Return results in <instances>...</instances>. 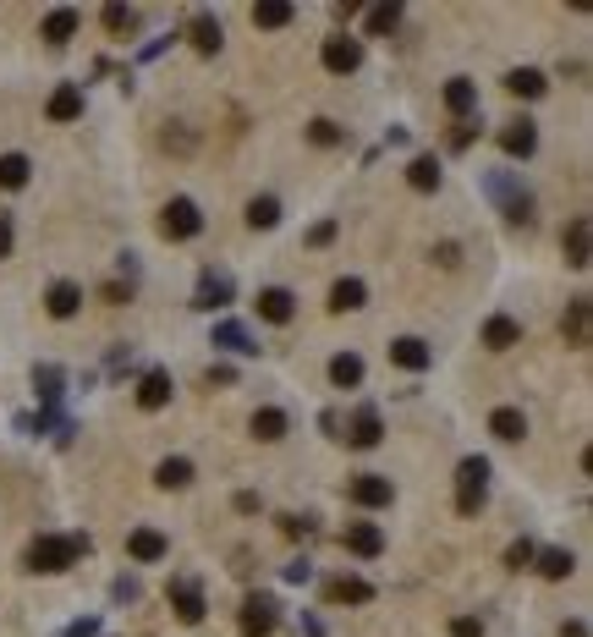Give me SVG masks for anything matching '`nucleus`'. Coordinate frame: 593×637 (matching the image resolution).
I'll return each instance as SVG.
<instances>
[{"label": "nucleus", "instance_id": "79ce46f5", "mask_svg": "<svg viewBox=\"0 0 593 637\" xmlns=\"http://www.w3.org/2000/svg\"><path fill=\"white\" fill-rule=\"evenodd\" d=\"M533 555H539L533 539H516V544L505 549V566H511V572H527V566H533Z\"/></svg>", "mask_w": 593, "mask_h": 637}, {"label": "nucleus", "instance_id": "f3484780", "mask_svg": "<svg viewBox=\"0 0 593 637\" xmlns=\"http://www.w3.org/2000/svg\"><path fill=\"white\" fill-rule=\"evenodd\" d=\"M484 346H489V351H511V346H522V324H516L511 314H489V319H484Z\"/></svg>", "mask_w": 593, "mask_h": 637}, {"label": "nucleus", "instance_id": "4468645a", "mask_svg": "<svg viewBox=\"0 0 593 637\" xmlns=\"http://www.w3.org/2000/svg\"><path fill=\"white\" fill-rule=\"evenodd\" d=\"M78 23H83V17H78L72 6H55V12H44V23H39V39L60 50L66 39H78Z\"/></svg>", "mask_w": 593, "mask_h": 637}, {"label": "nucleus", "instance_id": "f8f14e48", "mask_svg": "<svg viewBox=\"0 0 593 637\" xmlns=\"http://www.w3.org/2000/svg\"><path fill=\"white\" fill-rule=\"evenodd\" d=\"M341 544H347L357 560H374V555H385V528H379V522H352V528L341 533Z\"/></svg>", "mask_w": 593, "mask_h": 637}, {"label": "nucleus", "instance_id": "ea45409f", "mask_svg": "<svg viewBox=\"0 0 593 637\" xmlns=\"http://www.w3.org/2000/svg\"><path fill=\"white\" fill-rule=\"evenodd\" d=\"M33 385H39V396H44V401H60V369H55V363L33 369Z\"/></svg>", "mask_w": 593, "mask_h": 637}, {"label": "nucleus", "instance_id": "6ab92c4d", "mask_svg": "<svg viewBox=\"0 0 593 637\" xmlns=\"http://www.w3.org/2000/svg\"><path fill=\"white\" fill-rule=\"evenodd\" d=\"M44 308H50V319H72L83 308V286L78 280H55V286L44 292Z\"/></svg>", "mask_w": 593, "mask_h": 637}, {"label": "nucleus", "instance_id": "09e8293b", "mask_svg": "<svg viewBox=\"0 0 593 637\" xmlns=\"http://www.w3.org/2000/svg\"><path fill=\"white\" fill-rule=\"evenodd\" d=\"M236 511H242V517H253V511H258V494H253V489H242V494H236Z\"/></svg>", "mask_w": 593, "mask_h": 637}, {"label": "nucleus", "instance_id": "72a5a7b5", "mask_svg": "<svg viewBox=\"0 0 593 637\" xmlns=\"http://www.w3.org/2000/svg\"><path fill=\"white\" fill-rule=\"evenodd\" d=\"M154 483H160V489H187V483H192V462H187V456H165V462L154 467Z\"/></svg>", "mask_w": 593, "mask_h": 637}, {"label": "nucleus", "instance_id": "393cba45", "mask_svg": "<svg viewBox=\"0 0 593 637\" xmlns=\"http://www.w3.org/2000/svg\"><path fill=\"white\" fill-rule=\"evenodd\" d=\"M215 346H226V351H236V358H253V351H258V341H253V330H247V324H236V319H226V324H215Z\"/></svg>", "mask_w": 593, "mask_h": 637}, {"label": "nucleus", "instance_id": "2f4dec72", "mask_svg": "<svg viewBox=\"0 0 593 637\" xmlns=\"http://www.w3.org/2000/svg\"><path fill=\"white\" fill-rule=\"evenodd\" d=\"M247 226H253V231H275V226H281V198H270V192L253 198V203H247Z\"/></svg>", "mask_w": 593, "mask_h": 637}, {"label": "nucleus", "instance_id": "6e6552de", "mask_svg": "<svg viewBox=\"0 0 593 637\" xmlns=\"http://www.w3.org/2000/svg\"><path fill=\"white\" fill-rule=\"evenodd\" d=\"M347 494H352V506H363V511H379V506H390V501H395L390 478H379V473H357V478L347 483Z\"/></svg>", "mask_w": 593, "mask_h": 637}, {"label": "nucleus", "instance_id": "cd10ccee", "mask_svg": "<svg viewBox=\"0 0 593 637\" xmlns=\"http://www.w3.org/2000/svg\"><path fill=\"white\" fill-rule=\"evenodd\" d=\"M505 89H511L516 99H539L550 83H544V72H539V66H511V72H505Z\"/></svg>", "mask_w": 593, "mask_h": 637}, {"label": "nucleus", "instance_id": "8fccbe9b", "mask_svg": "<svg viewBox=\"0 0 593 637\" xmlns=\"http://www.w3.org/2000/svg\"><path fill=\"white\" fill-rule=\"evenodd\" d=\"M132 297V286H121V280H110V286H105V303H126Z\"/></svg>", "mask_w": 593, "mask_h": 637}, {"label": "nucleus", "instance_id": "7c9ffc66", "mask_svg": "<svg viewBox=\"0 0 593 637\" xmlns=\"http://www.w3.org/2000/svg\"><path fill=\"white\" fill-rule=\"evenodd\" d=\"M324 594L336 599V604H368V599H374V583H363V577H336Z\"/></svg>", "mask_w": 593, "mask_h": 637}, {"label": "nucleus", "instance_id": "58836bf2", "mask_svg": "<svg viewBox=\"0 0 593 637\" xmlns=\"http://www.w3.org/2000/svg\"><path fill=\"white\" fill-rule=\"evenodd\" d=\"M99 17H105L110 33H132V28H138V12H132V6H105Z\"/></svg>", "mask_w": 593, "mask_h": 637}, {"label": "nucleus", "instance_id": "0eeeda50", "mask_svg": "<svg viewBox=\"0 0 593 637\" xmlns=\"http://www.w3.org/2000/svg\"><path fill=\"white\" fill-rule=\"evenodd\" d=\"M165 594H171V610H176V621H187V626H198V621H204V610H209V604H204V588H198L192 577H171V588H165Z\"/></svg>", "mask_w": 593, "mask_h": 637}, {"label": "nucleus", "instance_id": "a19ab883", "mask_svg": "<svg viewBox=\"0 0 593 637\" xmlns=\"http://www.w3.org/2000/svg\"><path fill=\"white\" fill-rule=\"evenodd\" d=\"M308 137H313V144H319V149H336V144H341V137H347V132H341L336 121H324V116H319V121L308 126Z\"/></svg>", "mask_w": 593, "mask_h": 637}, {"label": "nucleus", "instance_id": "4c0bfd02", "mask_svg": "<svg viewBox=\"0 0 593 637\" xmlns=\"http://www.w3.org/2000/svg\"><path fill=\"white\" fill-rule=\"evenodd\" d=\"M368 33H395V23H402V6H395V0H390V6H368Z\"/></svg>", "mask_w": 593, "mask_h": 637}, {"label": "nucleus", "instance_id": "4be33fe9", "mask_svg": "<svg viewBox=\"0 0 593 637\" xmlns=\"http://www.w3.org/2000/svg\"><path fill=\"white\" fill-rule=\"evenodd\" d=\"M44 116H50V121H78V116H83V89H78V83H60V89L50 94Z\"/></svg>", "mask_w": 593, "mask_h": 637}, {"label": "nucleus", "instance_id": "a18cd8bd", "mask_svg": "<svg viewBox=\"0 0 593 637\" xmlns=\"http://www.w3.org/2000/svg\"><path fill=\"white\" fill-rule=\"evenodd\" d=\"M12 242H17V231H12V215L0 209V258H12Z\"/></svg>", "mask_w": 593, "mask_h": 637}, {"label": "nucleus", "instance_id": "bb28decb", "mask_svg": "<svg viewBox=\"0 0 593 637\" xmlns=\"http://www.w3.org/2000/svg\"><path fill=\"white\" fill-rule=\"evenodd\" d=\"M533 572L550 577V583H566V577L577 572V560H571V549H539V555H533Z\"/></svg>", "mask_w": 593, "mask_h": 637}, {"label": "nucleus", "instance_id": "423d86ee", "mask_svg": "<svg viewBox=\"0 0 593 637\" xmlns=\"http://www.w3.org/2000/svg\"><path fill=\"white\" fill-rule=\"evenodd\" d=\"M275 610H281V604H275L270 594H247V599H242V637H270L275 621H281Z\"/></svg>", "mask_w": 593, "mask_h": 637}, {"label": "nucleus", "instance_id": "7ed1b4c3", "mask_svg": "<svg viewBox=\"0 0 593 637\" xmlns=\"http://www.w3.org/2000/svg\"><path fill=\"white\" fill-rule=\"evenodd\" d=\"M198 231H204V215H198L192 198H171V203L160 209V237H165V242H192Z\"/></svg>", "mask_w": 593, "mask_h": 637}, {"label": "nucleus", "instance_id": "dca6fc26", "mask_svg": "<svg viewBox=\"0 0 593 637\" xmlns=\"http://www.w3.org/2000/svg\"><path fill=\"white\" fill-rule=\"evenodd\" d=\"M292 314H297V297H292L286 286H264V292H258V319H270V324H292Z\"/></svg>", "mask_w": 593, "mask_h": 637}, {"label": "nucleus", "instance_id": "473e14b6", "mask_svg": "<svg viewBox=\"0 0 593 637\" xmlns=\"http://www.w3.org/2000/svg\"><path fill=\"white\" fill-rule=\"evenodd\" d=\"M407 187H412V192H434V187H440V160H434V155H418V160L407 165Z\"/></svg>", "mask_w": 593, "mask_h": 637}, {"label": "nucleus", "instance_id": "20e7f679", "mask_svg": "<svg viewBox=\"0 0 593 637\" xmlns=\"http://www.w3.org/2000/svg\"><path fill=\"white\" fill-rule=\"evenodd\" d=\"M319 61H324V72H336V78H347V72H357V66H363V39H347V33H336V39H324Z\"/></svg>", "mask_w": 593, "mask_h": 637}, {"label": "nucleus", "instance_id": "3c124183", "mask_svg": "<svg viewBox=\"0 0 593 637\" xmlns=\"http://www.w3.org/2000/svg\"><path fill=\"white\" fill-rule=\"evenodd\" d=\"M99 632V621H72V626H66V637H94Z\"/></svg>", "mask_w": 593, "mask_h": 637}, {"label": "nucleus", "instance_id": "b1692460", "mask_svg": "<svg viewBox=\"0 0 593 637\" xmlns=\"http://www.w3.org/2000/svg\"><path fill=\"white\" fill-rule=\"evenodd\" d=\"M588 237H593V231H588V215H577V220L566 226V237H561V253H566L571 269H588Z\"/></svg>", "mask_w": 593, "mask_h": 637}, {"label": "nucleus", "instance_id": "e433bc0d", "mask_svg": "<svg viewBox=\"0 0 593 637\" xmlns=\"http://www.w3.org/2000/svg\"><path fill=\"white\" fill-rule=\"evenodd\" d=\"M297 12L286 6V0H264V6H253V28H286Z\"/></svg>", "mask_w": 593, "mask_h": 637}, {"label": "nucleus", "instance_id": "c9c22d12", "mask_svg": "<svg viewBox=\"0 0 593 637\" xmlns=\"http://www.w3.org/2000/svg\"><path fill=\"white\" fill-rule=\"evenodd\" d=\"M566 341L571 346H588V297H571L566 303Z\"/></svg>", "mask_w": 593, "mask_h": 637}, {"label": "nucleus", "instance_id": "9d476101", "mask_svg": "<svg viewBox=\"0 0 593 637\" xmlns=\"http://www.w3.org/2000/svg\"><path fill=\"white\" fill-rule=\"evenodd\" d=\"M390 363H395V369H407V374H423V369L434 363V351H429V341L402 335V341H390Z\"/></svg>", "mask_w": 593, "mask_h": 637}, {"label": "nucleus", "instance_id": "f257e3e1", "mask_svg": "<svg viewBox=\"0 0 593 637\" xmlns=\"http://www.w3.org/2000/svg\"><path fill=\"white\" fill-rule=\"evenodd\" d=\"M78 555H88V539H60V533H39L33 539V549H28V566L33 572H66V566H72Z\"/></svg>", "mask_w": 593, "mask_h": 637}, {"label": "nucleus", "instance_id": "a211bd4d", "mask_svg": "<svg viewBox=\"0 0 593 637\" xmlns=\"http://www.w3.org/2000/svg\"><path fill=\"white\" fill-rule=\"evenodd\" d=\"M171 390H176L171 374H165V369H149V374L138 379V407H144V412H160V407H171Z\"/></svg>", "mask_w": 593, "mask_h": 637}, {"label": "nucleus", "instance_id": "de8ad7c7", "mask_svg": "<svg viewBox=\"0 0 593 637\" xmlns=\"http://www.w3.org/2000/svg\"><path fill=\"white\" fill-rule=\"evenodd\" d=\"M313 577V566L308 560H297V566H286V583H308Z\"/></svg>", "mask_w": 593, "mask_h": 637}, {"label": "nucleus", "instance_id": "a878e982", "mask_svg": "<svg viewBox=\"0 0 593 637\" xmlns=\"http://www.w3.org/2000/svg\"><path fill=\"white\" fill-rule=\"evenodd\" d=\"M286 429H292V417H286L281 407H258V412H253V435H258L264 445H275V440H286Z\"/></svg>", "mask_w": 593, "mask_h": 637}, {"label": "nucleus", "instance_id": "f704fd0d", "mask_svg": "<svg viewBox=\"0 0 593 637\" xmlns=\"http://www.w3.org/2000/svg\"><path fill=\"white\" fill-rule=\"evenodd\" d=\"M28 176H33V160L28 155H0V187H6V192L28 187Z\"/></svg>", "mask_w": 593, "mask_h": 637}, {"label": "nucleus", "instance_id": "603ef678", "mask_svg": "<svg viewBox=\"0 0 593 637\" xmlns=\"http://www.w3.org/2000/svg\"><path fill=\"white\" fill-rule=\"evenodd\" d=\"M561 637H588V626L582 621H561Z\"/></svg>", "mask_w": 593, "mask_h": 637}, {"label": "nucleus", "instance_id": "f03ea898", "mask_svg": "<svg viewBox=\"0 0 593 637\" xmlns=\"http://www.w3.org/2000/svg\"><path fill=\"white\" fill-rule=\"evenodd\" d=\"M484 494H489V462L484 456H468L456 467V511L461 517H478L484 511Z\"/></svg>", "mask_w": 593, "mask_h": 637}, {"label": "nucleus", "instance_id": "49530a36", "mask_svg": "<svg viewBox=\"0 0 593 637\" xmlns=\"http://www.w3.org/2000/svg\"><path fill=\"white\" fill-rule=\"evenodd\" d=\"M434 258H440L445 269H456V264H461V248H456V242H440V253H434Z\"/></svg>", "mask_w": 593, "mask_h": 637}, {"label": "nucleus", "instance_id": "c85d7f7f", "mask_svg": "<svg viewBox=\"0 0 593 637\" xmlns=\"http://www.w3.org/2000/svg\"><path fill=\"white\" fill-rule=\"evenodd\" d=\"M445 110H450V116H473V110H478L473 78H450V83H445Z\"/></svg>", "mask_w": 593, "mask_h": 637}, {"label": "nucleus", "instance_id": "9b49d317", "mask_svg": "<svg viewBox=\"0 0 593 637\" xmlns=\"http://www.w3.org/2000/svg\"><path fill=\"white\" fill-rule=\"evenodd\" d=\"M347 440H352L357 451H374V445L385 440V417H379V407H357V412H352V429H347Z\"/></svg>", "mask_w": 593, "mask_h": 637}, {"label": "nucleus", "instance_id": "c756f323", "mask_svg": "<svg viewBox=\"0 0 593 637\" xmlns=\"http://www.w3.org/2000/svg\"><path fill=\"white\" fill-rule=\"evenodd\" d=\"M329 385H341V390H357V385H363V358H357V351L329 358Z\"/></svg>", "mask_w": 593, "mask_h": 637}, {"label": "nucleus", "instance_id": "1a4fd4ad", "mask_svg": "<svg viewBox=\"0 0 593 637\" xmlns=\"http://www.w3.org/2000/svg\"><path fill=\"white\" fill-rule=\"evenodd\" d=\"M126 555L144 560V566H154V560L171 555V539H165L160 528H132V533H126Z\"/></svg>", "mask_w": 593, "mask_h": 637}, {"label": "nucleus", "instance_id": "39448f33", "mask_svg": "<svg viewBox=\"0 0 593 637\" xmlns=\"http://www.w3.org/2000/svg\"><path fill=\"white\" fill-rule=\"evenodd\" d=\"M489 192L500 198V209H505L511 226H533V198H527L511 176H489Z\"/></svg>", "mask_w": 593, "mask_h": 637}, {"label": "nucleus", "instance_id": "2eb2a0df", "mask_svg": "<svg viewBox=\"0 0 593 637\" xmlns=\"http://www.w3.org/2000/svg\"><path fill=\"white\" fill-rule=\"evenodd\" d=\"M226 303H231V275H215V269H204V280H198V292H192V308L215 314V308H226Z\"/></svg>", "mask_w": 593, "mask_h": 637}, {"label": "nucleus", "instance_id": "5701e85b", "mask_svg": "<svg viewBox=\"0 0 593 637\" xmlns=\"http://www.w3.org/2000/svg\"><path fill=\"white\" fill-rule=\"evenodd\" d=\"M489 435H495V440H505V445H516V440L527 435L522 407H495V412H489Z\"/></svg>", "mask_w": 593, "mask_h": 637}, {"label": "nucleus", "instance_id": "412c9836", "mask_svg": "<svg viewBox=\"0 0 593 637\" xmlns=\"http://www.w3.org/2000/svg\"><path fill=\"white\" fill-rule=\"evenodd\" d=\"M187 39H192V50H198V55H215V50L226 44V28H220L209 12H198V17L187 23Z\"/></svg>", "mask_w": 593, "mask_h": 637}, {"label": "nucleus", "instance_id": "aec40b11", "mask_svg": "<svg viewBox=\"0 0 593 637\" xmlns=\"http://www.w3.org/2000/svg\"><path fill=\"white\" fill-rule=\"evenodd\" d=\"M363 303H368V286L357 275H341L336 286H329V314H357Z\"/></svg>", "mask_w": 593, "mask_h": 637}, {"label": "nucleus", "instance_id": "ddd939ff", "mask_svg": "<svg viewBox=\"0 0 593 637\" xmlns=\"http://www.w3.org/2000/svg\"><path fill=\"white\" fill-rule=\"evenodd\" d=\"M500 149H505L511 160H527V155L539 149V126L527 121V116H522V121H511V126H500Z\"/></svg>", "mask_w": 593, "mask_h": 637}, {"label": "nucleus", "instance_id": "37998d69", "mask_svg": "<svg viewBox=\"0 0 593 637\" xmlns=\"http://www.w3.org/2000/svg\"><path fill=\"white\" fill-rule=\"evenodd\" d=\"M450 637H484V621L478 615H456L450 621Z\"/></svg>", "mask_w": 593, "mask_h": 637}, {"label": "nucleus", "instance_id": "c03bdc74", "mask_svg": "<svg viewBox=\"0 0 593 637\" xmlns=\"http://www.w3.org/2000/svg\"><path fill=\"white\" fill-rule=\"evenodd\" d=\"M336 231H341L336 220H319V226L308 231V248H324V242H336Z\"/></svg>", "mask_w": 593, "mask_h": 637}]
</instances>
